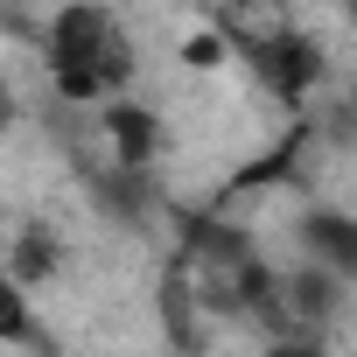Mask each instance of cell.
Segmentation results:
<instances>
[{
	"label": "cell",
	"instance_id": "3",
	"mask_svg": "<svg viewBox=\"0 0 357 357\" xmlns=\"http://www.w3.org/2000/svg\"><path fill=\"white\" fill-rule=\"evenodd\" d=\"M245 56H252V70H259L280 98H301L308 77H315V50H308L301 36H259V43H245Z\"/></svg>",
	"mask_w": 357,
	"mask_h": 357
},
{
	"label": "cell",
	"instance_id": "1",
	"mask_svg": "<svg viewBox=\"0 0 357 357\" xmlns=\"http://www.w3.org/2000/svg\"><path fill=\"white\" fill-rule=\"evenodd\" d=\"M50 70H56L63 98H112V91H126V77H133L126 29L105 8H63L56 29H50Z\"/></svg>",
	"mask_w": 357,
	"mask_h": 357
},
{
	"label": "cell",
	"instance_id": "6",
	"mask_svg": "<svg viewBox=\"0 0 357 357\" xmlns=\"http://www.w3.org/2000/svg\"><path fill=\"white\" fill-rule=\"evenodd\" d=\"M266 357H322V350H315V343H273Z\"/></svg>",
	"mask_w": 357,
	"mask_h": 357
},
{
	"label": "cell",
	"instance_id": "2",
	"mask_svg": "<svg viewBox=\"0 0 357 357\" xmlns=\"http://www.w3.org/2000/svg\"><path fill=\"white\" fill-rule=\"evenodd\" d=\"M204 287H211V301H225V308H252V301H266V266L252 259V245L238 238V231H204Z\"/></svg>",
	"mask_w": 357,
	"mask_h": 357
},
{
	"label": "cell",
	"instance_id": "4",
	"mask_svg": "<svg viewBox=\"0 0 357 357\" xmlns=\"http://www.w3.org/2000/svg\"><path fill=\"white\" fill-rule=\"evenodd\" d=\"M301 238L329 259V266H343V273H357V225L350 218H329V211H315L308 225H301Z\"/></svg>",
	"mask_w": 357,
	"mask_h": 357
},
{
	"label": "cell",
	"instance_id": "5",
	"mask_svg": "<svg viewBox=\"0 0 357 357\" xmlns=\"http://www.w3.org/2000/svg\"><path fill=\"white\" fill-rule=\"evenodd\" d=\"M112 133H119V161H147V147H154V119L147 112L112 105Z\"/></svg>",
	"mask_w": 357,
	"mask_h": 357
}]
</instances>
